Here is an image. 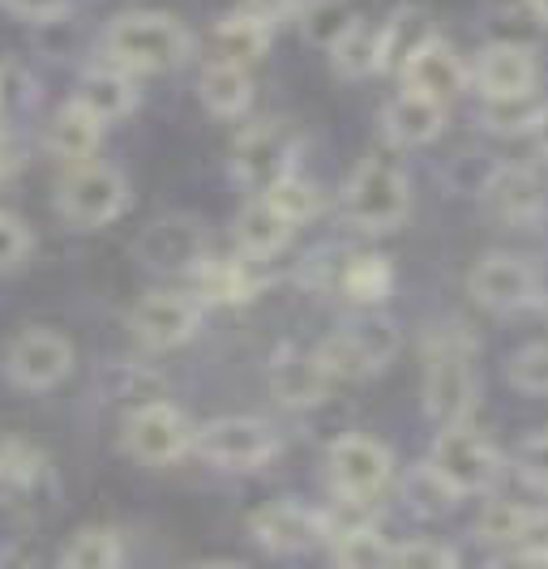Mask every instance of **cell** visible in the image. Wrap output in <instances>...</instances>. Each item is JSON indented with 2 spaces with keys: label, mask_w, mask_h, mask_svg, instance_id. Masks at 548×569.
Here are the masks:
<instances>
[{
  "label": "cell",
  "mask_w": 548,
  "mask_h": 569,
  "mask_svg": "<svg viewBox=\"0 0 548 569\" xmlns=\"http://www.w3.org/2000/svg\"><path fill=\"white\" fill-rule=\"evenodd\" d=\"M425 467H429L455 497H485V492H492V485L501 480V455H497V446L485 441L467 420L441 425Z\"/></svg>",
  "instance_id": "277c9868"
},
{
  "label": "cell",
  "mask_w": 548,
  "mask_h": 569,
  "mask_svg": "<svg viewBox=\"0 0 548 569\" xmlns=\"http://www.w3.org/2000/svg\"><path fill=\"white\" fill-rule=\"evenodd\" d=\"M270 39H275V27L270 22H261L258 13H249V9H236L231 18H223L215 34H210V48H215V60H228V64H258L266 57V48H270Z\"/></svg>",
  "instance_id": "d4e9b609"
},
{
  "label": "cell",
  "mask_w": 548,
  "mask_h": 569,
  "mask_svg": "<svg viewBox=\"0 0 548 569\" xmlns=\"http://www.w3.org/2000/svg\"><path fill=\"white\" fill-rule=\"evenodd\" d=\"M249 536L258 548L275 552V557H291V552H305L313 543L326 540V522L318 510L300 506V501H270L253 510L249 518Z\"/></svg>",
  "instance_id": "5bb4252c"
},
{
  "label": "cell",
  "mask_w": 548,
  "mask_h": 569,
  "mask_svg": "<svg viewBox=\"0 0 548 569\" xmlns=\"http://www.w3.org/2000/svg\"><path fill=\"white\" fill-rule=\"evenodd\" d=\"M476 407V347L459 330L429 339L425 360V411L437 425H459Z\"/></svg>",
  "instance_id": "3957f363"
},
{
  "label": "cell",
  "mask_w": 548,
  "mask_h": 569,
  "mask_svg": "<svg viewBox=\"0 0 548 569\" xmlns=\"http://www.w3.org/2000/svg\"><path fill=\"white\" fill-rule=\"evenodd\" d=\"M471 82L485 99H515V94H536L540 82V64L536 52L522 48V43H489L476 69H471Z\"/></svg>",
  "instance_id": "2e32d148"
},
{
  "label": "cell",
  "mask_w": 548,
  "mask_h": 569,
  "mask_svg": "<svg viewBox=\"0 0 548 569\" xmlns=\"http://www.w3.org/2000/svg\"><path fill=\"white\" fill-rule=\"evenodd\" d=\"M330 557L347 569H381V566H390L395 548L381 540L369 522H360V527L339 531V536L330 540Z\"/></svg>",
  "instance_id": "f546056e"
},
{
  "label": "cell",
  "mask_w": 548,
  "mask_h": 569,
  "mask_svg": "<svg viewBox=\"0 0 548 569\" xmlns=\"http://www.w3.org/2000/svg\"><path fill=\"white\" fill-rule=\"evenodd\" d=\"M240 9H249V13H258L261 22H270V27H275L279 18H288V13H291V0H245Z\"/></svg>",
  "instance_id": "b9f144b4"
},
{
  "label": "cell",
  "mask_w": 548,
  "mask_h": 569,
  "mask_svg": "<svg viewBox=\"0 0 548 569\" xmlns=\"http://www.w3.org/2000/svg\"><path fill=\"white\" fill-rule=\"evenodd\" d=\"M30 228L18 219V214H9V210H0V274L4 270H18L22 261L30 257Z\"/></svg>",
  "instance_id": "74e56055"
},
{
  "label": "cell",
  "mask_w": 548,
  "mask_h": 569,
  "mask_svg": "<svg viewBox=\"0 0 548 569\" xmlns=\"http://www.w3.org/2000/svg\"><path fill=\"white\" fill-rule=\"evenodd\" d=\"M390 566H399V569H450V566H459V552H455V548H446V543H434V540H407V543H395Z\"/></svg>",
  "instance_id": "8d00e7d4"
},
{
  "label": "cell",
  "mask_w": 548,
  "mask_h": 569,
  "mask_svg": "<svg viewBox=\"0 0 548 569\" xmlns=\"http://www.w3.org/2000/svg\"><path fill=\"white\" fill-rule=\"evenodd\" d=\"M57 210L69 228H108L129 210V184L108 163H94V159L73 163L57 184Z\"/></svg>",
  "instance_id": "5b68a950"
},
{
  "label": "cell",
  "mask_w": 548,
  "mask_h": 569,
  "mask_svg": "<svg viewBox=\"0 0 548 569\" xmlns=\"http://www.w3.org/2000/svg\"><path fill=\"white\" fill-rule=\"evenodd\" d=\"M73 365H78L73 342L60 330H48V326H30L4 347V377L18 390H30V395L57 390L60 381L73 372Z\"/></svg>",
  "instance_id": "ba28073f"
},
{
  "label": "cell",
  "mask_w": 548,
  "mask_h": 569,
  "mask_svg": "<svg viewBox=\"0 0 548 569\" xmlns=\"http://www.w3.org/2000/svg\"><path fill=\"white\" fill-rule=\"evenodd\" d=\"M510 386L522 395H548V342H527L506 365Z\"/></svg>",
  "instance_id": "d6a6232c"
},
{
  "label": "cell",
  "mask_w": 548,
  "mask_h": 569,
  "mask_svg": "<svg viewBox=\"0 0 548 569\" xmlns=\"http://www.w3.org/2000/svg\"><path fill=\"white\" fill-rule=\"evenodd\" d=\"M258 257H215L206 253L193 266V291L202 296L206 305H249L261 291Z\"/></svg>",
  "instance_id": "e0dca14e"
},
{
  "label": "cell",
  "mask_w": 548,
  "mask_h": 569,
  "mask_svg": "<svg viewBox=\"0 0 548 569\" xmlns=\"http://www.w3.org/2000/svg\"><path fill=\"white\" fill-rule=\"evenodd\" d=\"M527 522V506L515 501H489L480 522H476V536L485 543H519V531Z\"/></svg>",
  "instance_id": "e575fe53"
},
{
  "label": "cell",
  "mask_w": 548,
  "mask_h": 569,
  "mask_svg": "<svg viewBox=\"0 0 548 569\" xmlns=\"http://www.w3.org/2000/svg\"><path fill=\"white\" fill-rule=\"evenodd\" d=\"M381 120H386V138L395 146H429L446 129V103L425 99L416 90H403V94L390 99Z\"/></svg>",
  "instance_id": "44dd1931"
},
{
  "label": "cell",
  "mask_w": 548,
  "mask_h": 569,
  "mask_svg": "<svg viewBox=\"0 0 548 569\" xmlns=\"http://www.w3.org/2000/svg\"><path fill=\"white\" fill-rule=\"evenodd\" d=\"M467 291L492 313H522L540 300V279L522 257L492 253L476 261V270L467 274Z\"/></svg>",
  "instance_id": "4fadbf2b"
},
{
  "label": "cell",
  "mask_w": 548,
  "mask_h": 569,
  "mask_svg": "<svg viewBox=\"0 0 548 569\" xmlns=\"http://www.w3.org/2000/svg\"><path fill=\"white\" fill-rule=\"evenodd\" d=\"M138 253H142L146 266H155V270H189V274H193V266H198L210 249H206V236L198 231V223H189V219H163V223H155V228L142 236Z\"/></svg>",
  "instance_id": "ac0fdd59"
},
{
  "label": "cell",
  "mask_w": 548,
  "mask_h": 569,
  "mask_svg": "<svg viewBox=\"0 0 548 569\" xmlns=\"http://www.w3.org/2000/svg\"><path fill=\"white\" fill-rule=\"evenodd\" d=\"M103 142V120L82 108L78 99H69L52 120H48V133H43V146L48 154H57L60 163H87L94 159V150Z\"/></svg>",
  "instance_id": "d6986e66"
},
{
  "label": "cell",
  "mask_w": 548,
  "mask_h": 569,
  "mask_svg": "<svg viewBox=\"0 0 548 569\" xmlns=\"http://www.w3.org/2000/svg\"><path fill=\"white\" fill-rule=\"evenodd\" d=\"M395 287V270L381 253H351L343 257L339 274H335V291L356 309H377Z\"/></svg>",
  "instance_id": "484cf974"
},
{
  "label": "cell",
  "mask_w": 548,
  "mask_h": 569,
  "mask_svg": "<svg viewBox=\"0 0 548 569\" xmlns=\"http://www.w3.org/2000/svg\"><path fill=\"white\" fill-rule=\"evenodd\" d=\"M527 9H531V18H536L540 27H548V0H527Z\"/></svg>",
  "instance_id": "f6af8a7d"
},
{
  "label": "cell",
  "mask_w": 548,
  "mask_h": 569,
  "mask_svg": "<svg viewBox=\"0 0 548 569\" xmlns=\"http://www.w3.org/2000/svg\"><path fill=\"white\" fill-rule=\"evenodd\" d=\"M515 561L548 566V510H527V522L515 543Z\"/></svg>",
  "instance_id": "f35d334b"
},
{
  "label": "cell",
  "mask_w": 548,
  "mask_h": 569,
  "mask_svg": "<svg viewBox=\"0 0 548 569\" xmlns=\"http://www.w3.org/2000/svg\"><path fill=\"white\" fill-rule=\"evenodd\" d=\"M13 163H18V159H13V150H9V142H4V133H0V180L13 171Z\"/></svg>",
  "instance_id": "ee69618b"
},
{
  "label": "cell",
  "mask_w": 548,
  "mask_h": 569,
  "mask_svg": "<svg viewBox=\"0 0 548 569\" xmlns=\"http://www.w3.org/2000/svg\"><path fill=\"white\" fill-rule=\"evenodd\" d=\"M335 73L347 82H360V78H373L386 69V43H381V27H369L365 18H351L347 30L326 48Z\"/></svg>",
  "instance_id": "cb8c5ba5"
},
{
  "label": "cell",
  "mask_w": 548,
  "mask_h": 569,
  "mask_svg": "<svg viewBox=\"0 0 548 569\" xmlns=\"http://www.w3.org/2000/svg\"><path fill=\"white\" fill-rule=\"evenodd\" d=\"M0 9L22 22H60L73 9V0H0Z\"/></svg>",
  "instance_id": "60d3db41"
},
{
  "label": "cell",
  "mask_w": 548,
  "mask_h": 569,
  "mask_svg": "<svg viewBox=\"0 0 548 569\" xmlns=\"http://www.w3.org/2000/svg\"><path fill=\"white\" fill-rule=\"evenodd\" d=\"M343 214L351 228L369 231V236H386V231L403 228V219L411 214L407 171L386 154L360 159V168L351 171L343 184Z\"/></svg>",
  "instance_id": "7a4b0ae2"
},
{
  "label": "cell",
  "mask_w": 548,
  "mask_h": 569,
  "mask_svg": "<svg viewBox=\"0 0 548 569\" xmlns=\"http://www.w3.org/2000/svg\"><path fill=\"white\" fill-rule=\"evenodd\" d=\"M198 94H202L206 112L223 116V120H236V116L249 112L253 103V78L245 64H228V60H210L198 82Z\"/></svg>",
  "instance_id": "83f0119b"
},
{
  "label": "cell",
  "mask_w": 548,
  "mask_h": 569,
  "mask_svg": "<svg viewBox=\"0 0 548 569\" xmlns=\"http://www.w3.org/2000/svg\"><path fill=\"white\" fill-rule=\"evenodd\" d=\"M399 78H403V90H416L425 99H437V103H455L467 86V69L462 60L455 57V48L446 39L429 34L411 57L399 64Z\"/></svg>",
  "instance_id": "9a60e30c"
},
{
  "label": "cell",
  "mask_w": 548,
  "mask_h": 569,
  "mask_svg": "<svg viewBox=\"0 0 548 569\" xmlns=\"http://www.w3.org/2000/svg\"><path fill=\"white\" fill-rule=\"evenodd\" d=\"M489 210L497 219H510V223H522V219H536L545 210V184L536 180V171L527 168H501L492 171L489 180Z\"/></svg>",
  "instance_id": "4316f807"
},
{
  "label": "cell",
  "mask_w": 548,
  "mask_h": 569,
  "mask_svg": "<svg viewBox=\"0 0 548 569\" xmlns=\"http://www.w3.org/2000/svg\"><path fill=\"white\" fill-rule=\"evenodd\" d=\"M193 437L198 428L172 402H142L124 420V450L146 467H172L176 458L193 450Z\"/></svg>",
  "instance_id": "8fae6325"
},
{
  "label": "cell",
  "mask_w": 548,
  "mask_h": 569,
  "mask_svg": "<svg viewBox=\"0 0 548 569\" xmlns=\"http://www.w3.org/2000/svg\"><path fill=\"white\" fill-rule=\"evenodd\" d=\"M231 168L240 176V184L266 193L270 184L296 171V133L279 120H261L253 129H245L231 150Z\"/></svg>",
  "instance_id": "7c38bea8"
},
{
  "label": "cell",
  "mask_w": 548,
  "mask_h": 569,
  "mask_svg": "<svg viewBox=\"0 0 548 569\" xmlns=\"http://www.w3.org/2000/svg\"><path fill=\"white\" fill-rule=\"evenodd\" d=\"M206 313V300L198 291H150L133 305L129 330L150 351H172L198 335Z\"/></svg>",
  "instance_id": "30bf717a"
},
{
  "label": "cell",
  "mask_w": 548,
  "mask_h": 569,
  "mask_svg": "<svg viewBox=\"0 0 548 569\" xmlns=\"http://www.w3.org/2000/svg\"><path fill=\"white\" fill-rule=\"evenodd\" d=\"M193 450L219 471H261L279 455V432L258 416H219L198 428Z\"/></svg>",
  "instance_id": "52a82bcc"
},
{
  "label": "cell",
  "mask_w": 548,
  "mask_h": 569,
  "mask_svg": "<svg viewBox=\"0 0 548 569\" xmlns=\"http://www.w3.org/2000/svg\"><path fill=\"white\" fill-rule=\"evenodd\" d=\"M429 39V27H425V13L420 9H399L386 27H381V43H386V69H399L420 43Z\"/></svg>",
  "instance_id": "4dcf8cb0"
},
{
  "label": "cell",
  "mask_w": 548,
  "mask_h": 569,
  "mask_svg": "<svg viewBox=\"0 0 548 569\" xmlns=\"http://www.w3.org/2000/svg\"><path fill=\"white\" fill-rule=\"evenodd\" d=\"M399 351V330L381 313H360L318 347V360L335 381H360L381 372Z\"/></svg>",
  "instance_id": "8992f818"
},
{
  "label": "cell",
  "mask_w": 548,
  "mask_h": 569,
  "mask_svg": "<svg viewBox=\"0 0 548 569\" xmlns=\"http://www.w3.org/2000/svg\"><path fill=\"white\" fill-rule=\"evenodd\" d=\"M515 467H519L522 485H531L536 492H548V432H536L527 437L515 455Z\"/></svg>",
  "instance_id": "ab89813d"
},
{
  "label": "cell",
  "mask_w": 548,
  "mask_h": 569,
  "mask_svg": "<svg viewBox=\"0 0 548 569\" xmlns=\"http://www.w3.org/2000/svg\"><path fill=\"white\" fill-rule=\"evenodd\" d=\"M261 198L275 201V206H279V210L288 214L296 228H300L305 219H313V214L321 210L318 184H309V180H305V176H296V171H291V176H283L279 184H270V189H266Z\"/></svg>",
  "instance_id": "1f68e13d"
},
{
  "label": "cell",
  "mask_w": 548,
  "mask_h": 569,
  "mask_svg": "<svg viewBox=\"0 0 548 569\" xmlns=\"http://www.w3.org/2000/svg\"><path fill=\"white\" fill-rule=\"evenodd\" d=\"M39 471H43L39 450H30L27 441H18V437H4V441H0V480H4V485L27 488L39 480Z\"/></svg>",
  "instance_id": "d590c367"
},
{
  "label": "cell",
  "mask_w": 548,
  "mask_h": 569,
  "mask_svg": "<svg viewBox=\"0 0 548 569\" xmlns=\"http://www.w3.org/2000/svg\"><path fill=\"white\" fill-rule=\"evenodd\" d=\"M326 471H330V485L339 497L351 501H377L390 476H395V455L365 437V432H343L330 450H326Z\"/></svg>",
  "instance_id": "9c48e42d"
},
{
  "label": "cell",
  "mask_w": 548,
  "mask_h": 569,
  "mask_svg": "<svg viewBox=\"0 0 548 569\" xmlns=\"http://www.w3.org/2000/svg\"><path fill=\"white\" fill-rule=\"evenodd\" d=\"M82 108L99 116L103 124H112L120 116H129L138 108V82H133V73L129 69H120L112 60H103V64H94L82 73V82H78V94H73Z\"/></svg>",
  "instance_id": "ffe728a7"
},
{
  "label": "cell",
  "mask_w": 548,
  "mask_h": 569,
  "mask_svg": "<svg viewBox=\"0 0 548 569\" xmlns=\"http://www.w3.org/2000/svg\"><path fill=\"white\" fill-rule=\"evenodd\" d=\"M540 112L536 94H515V99H485V124L492 133H527Z\"/></svg>",
  "instance_id": "836d02e7"
},
{
  "label": "cell",
  "mask_w": 548,
  "mask_h": 569,
  "mask_svg": "<svg viewBox=\"0 0 548 569\" xmlns=\"http://www.w3.org/2000/svg\"><path fill=\"white\" fill-rule=\"evenodd\" d=\"M291 231H296V223H291L288 214L275 206L270 198L249 201L245 210H240V219H236V249L245 257H258V261H266V257L283 253L291 240Z\"/></svg>",
  "instance_id": "7402d4cb"
},
{
  "label": "cell",
  "mask_w": 548,
  "mask_h": 569,
  "mask_svg": "<svg viewBox=\"0 0 548 569\" xmlns=\"http://www.w3.org/2000/svg\"><path fill=\"white\" fill-rule=\"evenodd\" d=\"M124 561V540L116 527H82L60 548L64 569H116Z\"/></svg>",
  "instance_id": "f1b7e54d"
},
{
  "label": "cell",
  "mask_w": 548,
  "mask_h": 569,
  "mask_svg": "<svg viewBox=\"0 0 548 569\" xmlns=\"http://www.w3.org/2000/svg\"><path fill=\"white\" fill-rule=\"evenodd\" d=\"M527 138H531V146H536V150H540V154L548 159V103L540 108V112H536L531 129H527Z\"/></svg>",
  "instance_id": "7bdbcfd3"
},
{
  "label": "cell",
  "mask_w": 548,
  "mask_h": 569,
  "mask_svg": "<svg viewBox=\"0 0 548 569\" xmlns=\"http://www.w3.org/2000/svg\"><path fill=\"white\" fill-rule=\"evenodd\" d=\"M103 57L129 69L133 78L142 73H168L180 69L193 57V34L185 30L180 18L172 13H155V9H138V13H120L108 34H103Z\"/></svg>",
  "instance_id": "6da1fadb"
},
{
  "label": "cell",
  "mask_w": 548,
  "mask_h": 569,
  "mask_svg": "<svg viewBox=\"0 0 548 569\" xmlns=\"http://www.w3.org/2000/svg\"><path fill=\"white\" fill-rule=\"evenodd\" d=\"M330 372L326 365L318 360V351L313 356H279L275 360V369H270V390H275V399L283 402V407H318L326 399V390H330Z\"/></svg>",
  "instance_id": "603a6c76"
}]
</instances>
